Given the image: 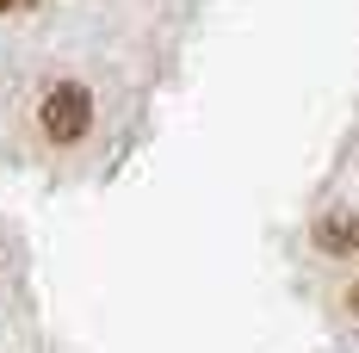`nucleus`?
I'll return each mask as SVG.
<instances>
[{"instance_id": "nucleus-1", "label": "nucleus", "mask_w": 359, "mask_h": 353, "mask_svg": "<svg viewBox=\"0 0 359 353\" xmlns=\"http://www.w3.org/2000/svg\"><path fill=\"white\" fill-rule=\"evenodd\" d=\"M87 124H93V93H87L81 81H56V87L37 100V131H43V142H56V149L81 142Z\"/></svg>"}, {"instance_id": "nucleus-2", "label": "nucleus", "mask_w": 359, "mask_h": 353, "mask_svg": "<svg viewBox=\"0 0 359 353\" xmlns=\"http://www.w3.org/2000/svg\"><path fill=\"white\" fill-rule=\"evenodd\" d=\"M316 248L323 254H359V217L353 211H334L316 223Z\"/></svg>"}, {"instance_id": "nucleus-3", "label": "nucleus", "mask_w": 359, "mask_h": 353, "mask_svg": "<svg viewBox=\"0 0 359 353\" xmlns=\"http://www.w3.org/2000/svg\"><path fill=\"white\" fill-rule=\"evenodd\" d=\"M347 310H353V317H359V279L347 285Z\"/></svg>"}, {"instance_id": "nucleus-4", "label": "nucleus", "mask_w": 359, "mask_h": 353, "mask_svg": "<svg viewBox=\"0 0 359 353\" xmlns=\"http://www.w3.org/2000/svg\"><path fill=\"white\" fill-rule=\"evenodd\" d=\"M6 6H19V0H0V13H6Z\"/></svg>"}]
</instances>
